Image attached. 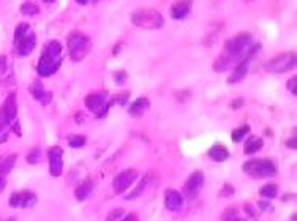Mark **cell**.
I'll use <instances>...</instances> for the list:
<instances>
[{"mask_svg":"<svg viewBox=\"0 0 297 221\" xmlns=\"http://www.w3.org/2000/svg\"><path fill=\"white\" fill-rule=\"evenodd\" d=\"M29 90L32 93V97H34L36 101H40L41 104H48L49 101H51V95L49 92H46V88L43 87V84L40 81H35V82H32L30 87H29Z\"/></svg>","mask_w":297,"mask_h":221,"instance_id":"cell-17","label":"cell"},{"mask_svg":"<svg viewBox=\"0 0 297 221\" xmlns=\"http://www.w3.org/2000/svg\"><path fill=\"white\" fill-rule=\"evenodd\" d=\"M164 207L171 212H179L183 207V196L177 189H166L164 191Z\"/></svg>","mask_w":297,"mask_h":221,"instance_id":"cell-15","label":"cell"},{"mask_svg":"<svg viewBox=\"0 0 297 221\" xmlns=\"http://www.w3.org/2000/svg\"><path fill=\"white\" fill-rule=\"evenodd\" d=\"M131 22L136 27L157 30L164 25V17L160 11H157L154 8H139L131 15Z\"/></svg>","mask_w":297,"mask_h":221,"instance_id":"cell-3","label":"cell"},{"mask_svg":"<svg viewBox=\"0 0 297 221\" xmlns=\"http://www.w3.org/2000/svg\"><path fill=\"white\" fill-rule=\"evenodd\" d=\"M286 147H289L291 150H296L297 149V144H296V136H291L288 141H286Z\"/></svg>","mask_w":297,"mask_h":221,"instance_id":"cell-36","label":"cell"},{"mask_svg":"<svg viewBox=\"0 0 297 221\" xmlns=\"http://www.w3.org/2000/svg\"><path fill=\"white\" fill-rule=\"evenodd\" d=\"M5 221H16L15 218H8V220H5Z\"/></svg>","mask_w":297,"mask_h":221,"instance_id":"cell-42","label":"cell"},{"mask_svg":"<svg viewBox=\"0 0 297 221\" xmlns=\"http://www.w3.org/2000/svg\"><path fill=\"white\" fill-rule=\"evenodd\" d=\"M136 179H138V172H136L135 169H125V170H122V172L116 175V179H114V182H112L114 193H116V194L125 193L126 189H128L133 185V182H135Z\"/></svg>","mask_w":297,"mask_h":221,"instance_id":"cell-10","label":"cell"},{"mask_svg":"<svg viewBox=\"0 0 297 221\" xmlns=\"http://www.w3.org/2000/svg\"><path fill=\"white\" fill-rule=\"evenodd\" d=\"M259 48H261V44H253V46H250L248 49H246L245 55L242 57V60L236 63V67H234V71L232 74L227 78V82L229 84H236V82H240L245 79L246 73H248V67H250V62L251 59L255 57V54L259 51Z\"/></svg>","mask_w":297,"mask_h":221,"instance_id":"cell-8","label":"cell"},{"mask_svg":"<svg viewBox=\"0 0 297 221\" xmlns=\"http://www.w3.org/2000/svg\"><path fill=\"white\" fill-rule=\"evenodd\" d=\"M120 221H139V217L136 213H128L123 218H120Z\"/></svg>","mask_w":297,"mask_h":221,"instance_id":"cell-35","label":"cell"},{"mask_svg":"<svg viewBox=\"0 0 297 221\" xmlns=\"http://www.w3.org/2000/svg\"><path fill=\"white\" fill-rule=\"evenodd\" d=\"M251 46V35L248 32H242L236 36L229 38L225 43V51L223 54L218 55V59L213 62V69L218 73L226 71L227 68L236 65V59L244 57L246 49Z\"/></svg>","mask_w":297,"mask_h":221,"instance_id":"cell-1","label":"cell"},{"mask_svg":"<svg viewBox=\"0 0 297 221\" xmlns=\"http://www.w3.org/2000/svg\"><path fill=\"white\" fill-rule=\"evenodd\" d=\"M261 149H262V139L258 137V136H250L245 142V150L244 152L246 155H253Z\"/></svg>","mask_w":297,"mask_h":221,"instance_id":"cell-21","label":"cell"},{"mask_svg":"<svg viewBox=\"0 0 297 221\" xmlns=\"http://www.w3.org/2000/svg\"><path fill=\"white\" fill-rule=\"evenodd\" d=\"M245 210H246V215H250V217H256V215H258V212L255 210V208H253V205L246 204L245 205Z\"/></svg>","mask_w":297,"mask_h":221,"instance_id":"cell-37","label":"cell"},{"mask_svg":"<svg viewBox=\"0 0 297 221\" xmlns=\"http://www.w3.org/2000/svg\"><path fill=\"white\" fill-rule=\"evenodd\" d=\"M68 144L71 145L73 149H79L86 144V137L82 135H71L68 137Z\"/></svg>","mask_w":297,"mask_h":221,"instance_id":"cell-29","label":"cell"},{"mask_svg":"<svg viewBox=\"0 0 297 221\" xmlns=\"http://www.w3.org/2000/svg\"><path fill=\"white\" fill-rule=\"evenodd\" d=\"M259 194L265 199H274L278 194V187L275 185V183H267V185H264L261 189H259Z\"/></svg>","mask_w":297,"mask_h":221,"instance_id":"cell-24","label":"cell"},{"mask_svg":"<svg viewBox=\"0 0 297 221\" xmlns=\"http://www.w3.org/2000/svg\"><path fill=\"white\" fill-rule=\"evenodd\" d=\"M5 187H6V179H5V175H2V174H0V193L3 191V189H5Z\"/></svg>","mask_w":297,"mask_h":221,"instance_id":"cell-38","label":"cell"},{"mask_svg":"<svg viewBox=\"0 0 297 221\" xmlns=\"http://www.w3.org/2000/svg\"><path fill=\"white\" fill-rule=\"evenodd\" d=\"M93 191V180L90 177H87L84 182H81L78 187L74 189V198L78 201H86L90 193Z\"/></svg>","mask_w":297,"mask_h":221,"instance_id":"cell-19","label":"cell"},{"mask_svg":"<svg viewBox=\"0 0 297 221\" xmlns=\"http://www.w3.org/2000/svg\"><path fill=\"white\" fill-rule=\"evenodd\" d=\"M114 79L117 81V84H120V82H123L126 79V73L125 71H119V73L114 74Z\"/></svg>","mask_w":297,"mask_h":221,"instance_id":"cell-34","label":"cell"},{"mask_svg":"<svg viewBox=\"0 0 297 221\" xmlns=\"http://www.w3.org/2000/svg\"><path fill=\"white\" fill-rule=\"evenodd\" d=\"M3 112L6 119L10 122V128L16 133L17 136H21V130H19V125H17V103H16V93H10L8 97L5 100V104H3Z\"/></svg>","mask_w":297,"mask_h":221,"instance_id":"cell-11","label":"cell"},{"mask_svg":"<svg viewBox=\"0 0 297 221\" xmlns=\"http://www.w3.org/2000/svg\"><path fill=\"white\" fill-rule=\"evenodd\" d=\"M193 6V0H179L171 6V17L175 19V21H180V19H185L190 11H192Z\"/></svg>","mask_w":297,"mask_h":221,"instance_id":"cell-16","label":"cell"},{"mask_svg":"<svg viewBox=\"0 0 297 221\" xmlns=\"http://www.w3.org/2000/svg\"><path fill=\"white\" fill-rule=\"evenodd\" d=\"M240 104H242V100H240V101H237V103H236V101H234V103L231 104V107H239Z\"/></svg>","mask_w":297,"mask_h":221,"instance_id":"cell-40","label":"cell"},{"mask_svg":"<svg viewBox=\"0 0 297 221\" xmlns=\"http://www.w3.org/2000/svg\"><path fill=\"white\" fill-rule=\"evenodd\" d=\"M296 67V54L294 52H283L278 54L275 57H272L270 60L265 62V71L269 73H275V74H281L291 71Z\"/></svg>","mask_w":297,"mask_h":221,"instance_id":"cell-7","label":"cell"},{"mask_svg":"<svg viewBox=\"0 0 297 221\" xmlns=\"http://www.w3.org/2000/svg\"><path fill=\"white\" fill-rule=\"evenodd\" d=\"M248 133H250V126H248V125L239 126V128H236V130H234V131L231 133L232 142H240L246 135H248Z\"/></svg>","mask_w":297,"mask_h":221,"instance_id":"cell-25","label":"cell"},{"mask_svg":"<svg viewBox=\"0 0 297 221\" xmlns=\"http://www.w3.org/2000/svg\"><path fill=\"white\" fill-rule=\"evenodd\" d=\"M147 177H144V179L141 180V182H139V185L136 187V189H133V191L131 193H128V194H126V201H133V199H136V198H139V196H141L142 194V191H144V189H145V187H147Z\"/></svg>","mask_w":297,"mask_h":221,"instance_id":"cell-26","label":"cell"},{"mask_svg":"<svg viewBox=\"0 0 297 221\" xmlns=\"http://www.w3.org/2000/svg\"><path fill=\"white\" fill-rule=\"evenodd\" d=\"M40 156H41V150L38 147H35L34 150H30V153L27 155V163L35 164V163L40 161Z\"/></svg>","mask_w":297,"mask_h":221,"instance_id":"cell-30","label":"cell"},{"mask_svg":"<svg viewBox=\"0 0 297 221\" xmlns=\"http://www.w3.org/2000/svg\"><path fill=\"white\" fill-rule=\"evenodd\" d=\"M8 128H10V122H8V119H6L3 109L0 107V142H3L6 139L5 136H6V130Z\"/></svg>","mask_w":297,"mask_h":221,"instance_id":"cell-27","label":"cell"},{"mask_svg":"<svg viewBox=\"0 0 297 221\" xmlns=\"http://www.w3.org/2000/svg\"><path fill=\"white\" fill-rule=\"evenodd\" d=\"M244 172L248 174L253 179H269V177L277 175V164L272 160H250L244 163Z\"/></svg>","mask_w":297,"mask_h":221,"instance_id":"cell-5","label":"cell"},{"mask_svg":"<svg viewBox=\"0 0 297 221\" xmlns=\"http://www.w3.org/2000/svg\"><path fill=\"white\" fill-rule=\"evenodd\" d=\"M21 13L24 16H35V15H38V13H40V8H38V5H35V3H32V2H25V3H22L21 5Z\"/></svg>","mask_w":297,"mask_h":221,"instance_id":"cell-28","label":"cell"},{"mask_svg":"<svg viewBox=\"0 0 297 221\" xmlns=\"http://www.w3.org/2000/svg\"><path fill=\"white\" fill-rule=\"evenodd\" d=\"M111 104H112V101H107L106 93H103V92L90 93L86 98V106L92 112H95V116H97L98 119L106 117V114L109 112Z\"/></svg>","mask_w":297,"mask_h":221,"instance_id":"cell-9","label":"cell"},{"mask_svg":"<svg viewBox=\"0 0 297 221\" xmlns=\"http://www.w3.org/2000/svg\"><path fill=\"white\" fill-rule=\"evenodd\" d=\"M234 193V188H232V185H229V183H226V185L223 187V189H221L220 191V196H231Z\"/></svg>","mask_w":297,"mask_h":221,"instance_id":"cell-33","label":"cell"},{"mask_svg":"<svg viewBox=\"0 0 297 221\" xmlns=\"http://www.w3.org/2000/svg\"><path fill=\"white\" fill-rule=\"evenodd\" d=\"M49 172L52 177H59L63 172V150L60 147H51L48 150Z\"/></svg>","mask_w":297,"mask_h":221,"instance_id":"cell-14","label":"cell"},{"mask_svg":"<svg viewBox=\"0 0 297 221\" xmlns=\"http://www.w3.org/2000/svg\"><path fill=\"white\" fill-rule=\"evenodd\" d=\"M16 160H17V155H15V153L0 158V174H2V175L10 174V170L15 168Z\"/></svg>","mask_w":297,"mask_h":221,"instance_id":"cell-22","label":"cell"},{"mask_svg":"<svg viewBox=\"0 0 297 221\" xmlns=\"http://www.w3.org/2000/svg\"><path fill=\"white\" fill-rule=\"evenodd\" d=\"M36 204V194L29 191V189H22V191L13 193L10 196V205L15 208H29Z\"/></svg>","mask_w":297,"mask_h":221,"instance_id":"cell-13","label":"cell"},{"mask_svg":"<svg viewBox=\"0 0 297 221\" xmlns=\"http://www.w3.org/2000/svg\"><path fill=\"white\" fill-rule=\"evenodd\" d=\"M202 187H204V174H202V170H194L183 185V191L190 199H194L201 193Z\"/></svg>","mask_w":297,"mask_h":221,"instance_id":"cell-12","label":"cell"},{"mask_svg":"<svg viewBox=\"0 0 297 221\" xmlns=\"http://www.w3.org/2000/svg\"><path fill=\"white\" fill-rule=\"evenodd\" d=\"M68 52L73 62H81L84 60V57L90 52L92 49V41L90 38L79 32H74L68 36Z\"/></svg>","mask_w":297,"mask_h":221,"instance_id":"cell-6","label":"cell"},{"mask_svg":"<svg viewBox=\"0 0 297 221\" xmlns=\"http://www.w3.org/2000/svg\"><path fill=\"white\" fill-rule=\"evenodd\" d=\"M123 212H125L123 208H114L112 212H109V215H107L105 221H119L123 217Z\"/></svg>","mask_w":297,"mask_h":221,"instance_id":"cell-31","label":"cell"},{"mask_svg":"<svg viewBox=\"0 0 297 221\" xmlns=\"http://www.w3.org/2000/svg\"><path fill=\"white\" fill-rule=\"evenodd\" d=\"M36 46V35L30 30L29 24H19L15 32V49L16 54L27 57Z\"/></svg>","mask_w":297,"mask_h":221,"instance_id":"cell-4","label":"cell"},{"mask_svg":"<svg viewBox=\"0 0 297 221\" xmlns=\"http://www.w3.org/2000/svg\"><path fill=\"white\" fill-rule=\"evenodd\" d=\"M221 220L223 221H245L239 213V208L236 205H229L225 208L223 215H221Z\"/></svg>","mask_w":297,"mask_h":221,"instance_id":"cell-23","label":"cell"},{"mask_svg":"<svg viewBox=\"0 0 297 221\" xmlns=\"http://www.w3.org/2000/svg\"><path fill=\"white\" fill-rule=\"evenodd\" d=\"M76 2H78L79 5H87L88 2H90V0H76Z\"/></svg>","mask_w":297,"mask_h":221,"instance_id":"cell-39","label":"cell"},{"mask_svg":"<svg viewBox=\"0 0 297 221\" xmlns=\"http://www.w3.org/2000/svg\"><path fill=\"white\" fill-rule=\"evenodd\" d=\"M62 65V44L55 40H51L44 44V49L41 52L40 60L36 65V73L43 78H49Z\"/></svg>","mask_w":297,"mask_h":221,"instance_id":"cell-2","label":"cell"},{"mask_svg":"<svg viewBox=\"0 0 297 221\" xmlns=\"http://www.w3.org/2000/svg\"><path fill=\"white\" fill-rule=\"evenodd\" d=\"M150 107V101L149 98H145V97H139L135 103H133L130 106V109H128V114L131 117H142L144 116V112L147 111Z\"/></svg>","mask_w":297,"mask_h":221,"instance_id":"cell-18","label":"cell"},{"mask_svg":"<svg viewBox=\"0 0 297 221\" xmlns=\"http://www.w3.org/2000/svg\"><path fill=\"white\" fill-rule=\"evenodd\" d=\"M209 156H210L213 161L223 163V161L227 160V158H229V152H227V149L225 147V145L215 144L210 147V150H209Z\"/></svg>","mask_w":297,"mask_h":221,"instance_id":"cell-20","label":"cell"},{"mask_svg":"<svg viewBox=\"0 0 297 221\" xmlns=\"http://www.w3.org/2000/svg\"><path fill=\"white\" fill-rule=\"evenodd\" d=\"M296 82H297V78H296V76H293V78H291V79L288 81V84H286L288 90H289L291 93H293V95L297 93V90H296Z\"/></svg>","mask_w":297,"mask_h":221,"instance_id":"cell-32","label":"cell"},{"mask_svg":"<svg viewBox=\"0 0 297 221\" xmlns=\"http://www.w3.org/2000/svg\"><path fill=\"white\" fill-rule=\"evenodd\" d=\"M43 2H44V3H52L54 0H43Z\"/></svg>","mask_w":297,"mask_h":221,"instance_id":"cell-41","label":"cell"}]
</instances>
